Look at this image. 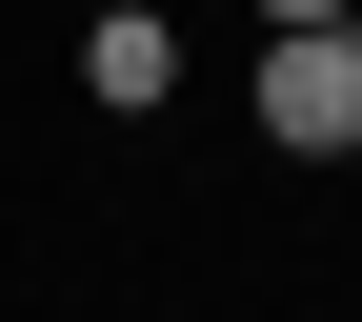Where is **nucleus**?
I'll return each instance as SVG.
<instances>
[{"label":"nucleus","mask_w":362,"mask_h":322,"mask_svg":"<svg viewBox=\"0 0 362 322\" xmlns=\"http://www.w3.org/2000/svg\"><path fill=\"white\" fill-rule=\"evenodd\" d=\"M262 142H302V161L362 142V21H262Z\"/></svg>","instance_id":"nucleus-1"},{"label":"nucleus","mask_w":362,"mask_h":322,"mask_svg":"<svg viewBox=\"0 0 362 322\" xmlns=\"http://www.w3.org/2000/svg\"><path fill=\"white\" fill-rule=\"evenodd\" d=\"M81 81H101L121 121H141V101H181V21H161V0H121V21L81 40Z\"/></svg>","instance_id":"nucleus-2"},{"label":"nucleus","mask_w":362,"mask_h":322,"mask_svg":"<svg viewBox=\"0 0 362 322\" xmlns=\"http://www.w3.org/2000/svg\"><path fill=\"white\" fill-rule=\"evenodd\" d=\"M262 21H362V0H262Z\"/></svg>","instance_id":"nucleus-3"}]
</instances>
